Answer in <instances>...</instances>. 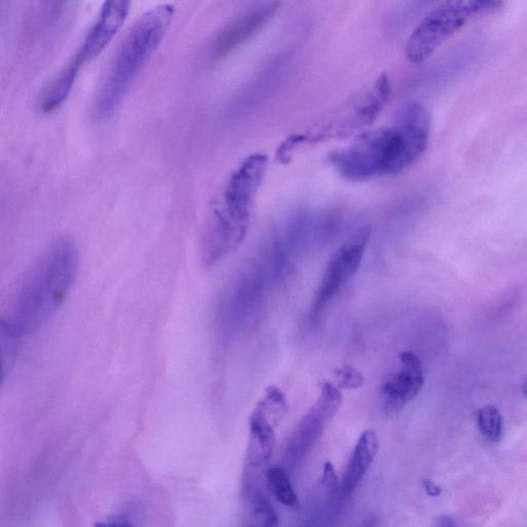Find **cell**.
Returning <instances> with one entry per match:
<instances>
[{
    "label": "cell",
    "instance_id": "6da1fadb",
    "mask_svg": "<svg viewBox=\"0 0 527 527\" xmlns=\"http://www.w3.org/2000/svg\"><path fill=\"white\" fill-rule=\"evenodd\" d=\"M432 117L420 103H410L392 128L366 131L347 147L329 155L346 180L367 182L398 174L419 162L428 146Z\"/></svg>",
    "mask_w": 527,
    "mask_h": 527
},
{
    "label": "cell",
    "instance_id": "7a4b0ae2",
    "mask_svg": "<svg viewBox=\"0 0 527 527\" xmlns=\"http://www.w3.org/2000/svg\"><path fill=\"white\" fill-rule=\"evenodd\" d=\"M79 259L71 240L52 244L27 274L12 315L2 322L21 338L39 330L68 298L77 278Z\"/></svg>",
    "mask_w": 527,
    "mask_h": 527
},
{
    "label": "cell",
    "instance_id": "3957f363",
    "mask_svg": "<svg viewBox=\"0 0 527 527\" xmlns=\"http://www.w3.org/2000/svg\"><path fill=\"white\" fill-rule=\"evenodd\" d=\"M175 14V6L163 4L152 7L130 28L103 80L94 114L105 118L120 105L133 81L165 39Z\"/></svg>",
    "mask_w": 527,
    "mask_h": 527
},
{
    "label": "cell",
    "instance_id": "277c9868",
    "mask_svg": "<svg viewBox=\"0 0 527 527\" xmlns=\"http://www.w3.org/2000/svg\"><path fill=\"white\" fill-rule=\"evenodd\" d=\"M503 5L494 0H450L440 4L422 19L408 40V61L413 64L427 61L469 22L500 12Z\"/></svg>",
    "mask_w": 527,
    "mask_h": 527
},
{
    "label": "cell",
    "instance_id": "5b68a950",
    "mask_svg": "<svg viewBox=\"0 0 527 527\" xmlns=\"http://www.w3.org/2000/svg\"><path fill=\"white\" fill-rule=\"evenodd\" d=\"M391 83L387 73H382L372 85L348 100L343 108L334 111L322 123L308 132L287 138L289 147L319 143L329 139H343L372 125L390 99Z\"/></svg>",
    "mask_w": 527,
    "mask_h": 527
},
{
    "label": "cell",
    "instance_id": "8992f818",
    "mask_svg": "<svg viewBox=\"0 0 527 527\" xmlns=\"http://www.w3.org/2000/svg\"><path fill=\"white\" fill-rule=\"evenodd\" d=\"M268 163V155L264 154H252L244 159L230 176L221 202L213 207L212 217L247 235L251 204L264 180Z\"/></svg>",
    "mask_w": 527,
    "mask_h": 527
},
{
    "label": "cell",
    "instance_id": "52a82bcc",
    "mask_svg": "<svg viewBox=\"0 0 527 527\" xmlns=\"http://www.w3.org/2000/svg\"><path fill=\"white\" fill-rule=\"evenodd\" d=\"M371 232L372 230L369 226L362 227L334 252L325 266L313 303H311L308 314V321L311 324L318 322L341 289L359 270L362 258L365 256Z\"/></svg>",
    "mask_w": 527,
    "mask_h": 527
},
{
    "label": "cell",
    "instance_id": "ba28073f",
    "mask_svg": "<svg viewBox=\"0 0 527 527\" xmlns=\"http://www.w3.org/2000/svg\"><path fill=\"white\" fill-rule=\"evenodd\" d=\"M319 388L321 392L318 398L300 419L287 444L286 454L291 465L307 455L323 436L343 403V393L337 385L324 381Z\"/></svg>",
    "mask_w": 527,
    "mask_h": 527
},
{
    "label": "cell",
    "instance_id": "9c48e42d",
    "mask_svg": "<svg viewBox=\"0 0 527 527\" xmlns=\"http://www.w3.org/2000/svg\"><path fill=\"white\" fill-rule=\"evenodd\" d=\"M130 11L128 2H107L103 4L98 19L80 43L76 55L69 65L80 72L81 66L99 56L109 42L121 31Z\"/></svg>",
    "mask_w": 527,
    "mask_h": 527
},
{
    "label": "cell",
    "instance_id": "30bf717a",
    "mask_svg": "<svg viewBox=\"0 0 527 527\" xmlns=\"http://www.w3.org/2000/svg\"><path fill=\"white\" fill-rule=\"evenodd\" d=\"M400 367L381 389L382 409L387 414H396L418 397L425 378L417 354L404 352L400 355Z\"/></svg>",
    "mask_w": 527,
    "mask_h": 527
},
{
    "label": "cell",
    "instance_id": "8fae6325",
    "mask_svg": "<svg viewBox=\"0 0 527 527\" xmlns=\"http://www.w3.org/2000/svg\"><path fill=\"white\" fill-rule=\"evenodd\" d=\"M278 6V3L259 4L233 19L221 29L215 39L212 48L213 55L222 58L242 46L269 24L277 14Z\"/></svg>",
    "mask_w": 527,
    "mask_h": 527
},
{
    "label": "cell",
    "instance_id": "7c38bea8",
    "mask_svg": "<svg viewBox=\"0 0 527 527\" xmlns=\"http://www.w3.org/2000/svg\"><path fill=\"white\" fill-rule=\"evenodd\" d=\"M277 423L258 406L249 418V444L248 449V466L256 470L270 462L276 448Z\"/></svg>",
    "mask_w": 527,
    "mask_h": 527
},
{
    "label": "cell",
    "instance_id": "4fadbf2b",
    "mask_svg": "<svg viewBox=\"0 0 527 527\" xmlns=\"http://www.w3.org/2000/svg\"><path fill=\"white\" fill-rule=\"evenodd\" d=\"M380 449V439L373 429L363 432L356 442L350 463L344 474L343 491L345 495H351L365 477L371 465Z\"/></svg>",
    "mask_w": 527,
    "mask_h": 527
},
{
    "label": "cell",
    "instance_id": "5bb4252c",
    "mask_svg": "<svg viewBox=\"0 0 527 527\" xmlns=\"http://www.w3.org/2000/svg\"><path fill=\"white\" fill-rule=\"evenodd\" d=\"M78 76L79 72L77 71H74L69 65L64 66V69L51 81L42 95L40 108L42 113H53L63 105L66 99H69Z\"/></svg>",
    "mask_w": 527,
    "mask_h": 527
},
{
    "label": "cell",
    "instance_id": "9a60e30c",
    "mask_svg": "<svg viewBox=\"0 0 527 527\" xmlns=\"http://www.w3.org/2000/svg\"><path fill=\"white\" fill-rule=\"evenodd\" d=\"M266 482L270 493L286 507L295 508L299 504L291 480L284 467L271 466L266 471Z\"/></svg>",
    "mask_w": 527,
    "mask_h": 527
},
{
    "label": "cell",
    "instance_id": "2e32d148",
    "mask_svg": "<svg viewBox=\"0 0 527 527\" xmlns=\"http://www.w3.org/2000/svg\"><path fill=\"white\" fill-rule=\"evenodd\" d=\"M478 427L482 435L494 443L501 439L503 434V418L494 406L482 408L478 412Z\"/></svg>",
    "mask_w": 527,
    "mask_h": 527
},
{
    "label": "cell",
    "instance_id": "e0dca14e",
    "mask_svg": "<svg viewBox=\"0 0 527 527\" xmlns=\"http://www.w3.org/2000/svg\"><path fill=\"white\" fill-rule=\"evenodd\" d=\"M248 527H279L277 511L264 497L255 499Z\"/></svg>",
    "mask_w": 527,
    "mask_h": 527
},
{
    "label": "cell",
    "instance_id": "ac0fdd59",
    "mask_svg": "<svg viewBox=\"0 0 527 527\" xmlns=\"http://www.w3.org/2000/svg\"><path fill=\"white\" fill-rule=\"evenodd\" d=\"M336 385L339 389L358 390L365 384V376L358 369L350 365L339 367L334 371Z\"/></svg>",
    "mask_w": 527,
    "mask_h": 527
},
{
    "label": "cell",
    "instance_id": "d6986e66",
    "mask_svg": "<svg viewBox=\"0 0 527 527\" xmlns=\"http://www.w3.org/2000/svg\"><path fill=\"white\" fill-rule=\"evenodd\" d=\"M323 485L326 489H334L338 485L335 467L330 462H326L324 466Z\"/></svg>",
    "mask_w": 527,
    "mask_h": 527
},
{
    "label": "cell",
    "instance_id": "ffe728a7",
    "mask_svg": "<svg viewBox=\"0 0 527 527\" xmlns=\"http://www.w3.org/2000/svg\"><path fill=\"white\" fill-rule=\"evenodd\" d=\"M422 485H423V488H425L426 493L429 496L437 497V496H439L442 493L441 486L435 484V482L432 480H428V479L423 480Z\"/></svg>",
    "mask_w": 527,
    "mask_h": 527
},
{
    "label": "cell",
    "instance_id": "44dd1931",
    "mask_svg": "<svg viewBox=\"0 0 527 527\" xmlns=\"http://www.w3.org/2000/svg\"><path fill=\"white\" fill-rule=\"evenodd\" d=\"M93 527H133L128 521L124 519H114V521L96 523Z\"/></svg>",
    "mask_w": 527,
    "mask_h": 527
},
{
    "label": "cell",
    "instance_id": "7402d4cb",
    "mask_svg": "<svg viewBox=\"0 0 527 527\" xmlns=\"http://www.w3.org/2000/svg\"><path fill=\"white\" fill-rule=\"evenodd\" d=\"M437 527H457L454 519L449 516H441L438 518Z\"/></svg>",
    "mask_w": 527,
    "mask_h": 527
},
{
    "label": "cell",
    "instance_id": "603a6c76",
    "mask_svg": "<svg viewBox=\"0 0 527 527\" xmlns=\"http://www.w3.org/2000/svg\"><path fill=\"white\" fill-rule=\"evenodd\" d=\"M522 391L524 393V396L527 398V378L523 383Z\"/></svg>",
    "mask_w": 527,
    "mask_h": 527
}]
</instances>
